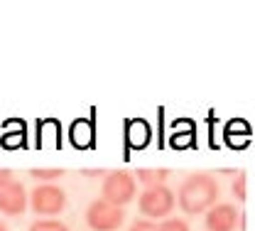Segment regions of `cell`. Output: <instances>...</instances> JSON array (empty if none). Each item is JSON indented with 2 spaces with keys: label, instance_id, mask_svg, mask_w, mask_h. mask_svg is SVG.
Instances as JSON below:
<instances>
[{
  "label": "cell",
  "instance_id": "3",
  "mask_svg": "<svg viewBox=\"0 0 255 231\" xmlns=\"http://www.w3.org/2000/svg\"><path fill=\"white\" fill-rule=\"evenodd\" d=\"M126 222V209L116 207L106 199H96L86 209V224L94 231H116Z\"/></svg>",
  "mask_w": 255,
  "mask_h": 231
},
{
  "label": "cell",
  "instance_id": "1",
  "mask_svg": "<svg viewBox=\"0 0 255 231\" xmlns=\"http://www.w3.org/2000/svg\"><path fill=\"white\" fill-rule=\"evenodd\" d=\"M177 202H179L182 212H187L191 217L204 214L219 202V182L206 172H194L182 182Z\"/></svg>",
  "mask_w": 255,
  "mask_h": 231
},
{
  "label": "cell",
  "instance_id": "8",
  "mask_svg": "<svg viewBox=\"0 0 255 231\" xmlns=\"http://www.w3.org/2000/svg\"><path fill=\"white\" fill-rule=\"evenodd\" d=\"M167 177H169V172H167V170H137V172H135V180H140V182L145 185V190H147V187L164 185V182H167Z\"/></svg>",
  "mask_w": 255,
  "mask_h": 231
},
{
  "label": "cell",
  "instance_id": "14",
  "mask_svg": "<svg viewBox=\"0 0 255 231\" xmlns=\"http://www.w3.org/2000/svg\"><path fill=\"white\" fill-rule=\"evenodd\" d=\"M10 182H15L12 172H10V170H2V167H0V190H2L5 185H10Z\"/></svg>",
  "mask_w": 255,
  "mask_h": 231
},
{
  "label": "cell",
  "instance_id": "2",
  "mask_svg": "<svg viewBox=\"0 0 255 231\" xmlns=\"http://www.w3.org/2000/svg\"><path fill=\"white\" fill-rule=\"evenodd\" d=\"M135 192H137V180L128 170H113L103 177L101 195L106 202H111L116 207H126L128 202H132Z\"/></svg>",
  "mask_w": 255,
  "mask_h": 231
},
{
  "label": "cell",
  "instance_id": "9",
  "mask_svg": "<svg viewBox=\"0 0 255 231\" xmlns=\"http://www.w3.org/2000/svg\"><path fill=\"white\" fill-rule=\"evenodd\" d=\"M30 175L34 177V180L44 182V185H52L54 180L62 177L64 170H59V167H34V170H30Z\"/></svg>",
  "mask_w": 255,
  "mask_h": 231
},
{
  "label": "cell",
  "instance_id": "12",
  "mask_svg": "<svg viewBox=\"0 0 255 231\" xmlns=\"http://www.w3.org/2000/svg\"><path fill=\"white\" fill-rule=\"evenodd\" d=\"M159 231H189V224L184 219H167L159 224Z\"/></svg>",
  "mask_w": 255,
  "mask_h": 231
},
{
  "label": "cell",
  "instance_id": "11",
  "mask_svg": "<svg viewBox=\"0 0 255 231\" xmlns=\"http://www.w3.org/2000/svg\"><path fill=\"white\" fill-rule=\"evenodd\" d=\"M246 182H248L246 172H238V175H236V180H233V185H231V190H233V197L238 199V202H246V195H248V190H246Z\"/></svg>",
  "mask_w": 255,
  "mask_h": 231
},
{
  "label": "cell",
  "instance_id": "6",
  "mask_svg": "<svg viewBox=\"0 0 255 231\" xmlns=\"http://www.w3.org/2000/svg\"><path fill=\"white\" fill-rule=\"evenodd\" d=\"M241 222V214L236 209V204H214L209 212H206V231H236Z\"/></svg>",
  "mask_w": 255,
  "mask_h": 231
},
{
  "label": "cell",
  "instance_id": "10",
  "mask_svg": "<svg viewBox=\"0 0 255 231\" xmlns=\"http://www.w3.org/2000/svg\"><path fill=\"white\" fill-rule=\"evenodd\" d=\"M30 231H69V227L64 222H54V219H42V222H34L30 227Z\"/></svg>",
  "mask_w": 255,
  "mask_h": 231
},
{
  "label": "cell",
  "instance_id": "15",
  "mask_svg": "<svg viewBox=\"0 0 255 231\" xmlns=\"http://www.w3.org/2000/svg\"><path fill=\"white\" fill-rule=\"evenodd\" d=\"M0 231H7V227H5V224H2V222H0Z\"/></svg>",
  "mask_w": 255,
  "mask_h": 231
},
{
  "label": "cell",
  "instance_id": "5",
  "mask_svg": "<svg viewBox=\"0 0 255 231\" xmlns=\"http://www.w3.org/2000/svg\"><path fill=\"white\" fill-rule=\"evenodd\" d=\"M27 199L32 212L39 217H57L66 207V192L59 185H37Z\"/></svg>",
  "mask_w": 255,
  "mask_h": 231
},
{
  "label": "cell",
  "instance_id": "4",
  "mask_svg": "<svg viewBox=\"0 0 255 231\" xmlns=\"http://www.w3.org/2000/svg\"><path fill=\"white\" fill-rule=\"evenodd\" d=\"M174 204H177V197L167 185L147 187L137 199V207H140L142 217H147V219H164L174 209Z\"/></svg>",
  "mask_w": 255,
  "mask_h": 231
},
{
  "label": "cell",
  "instance_id": "13",
  "mask_svg": "<svg viewBox=\"0 0 255 231\" xmlns=\"http://www.w3.org/2000/svg\"><path fill=\"white\" fill-rule=\"evenodd\" d=\"M130 231H159V224L150 222V219H137L130 224Z\"/></svg>",
  "mask_w": 255,
  "mask_h": 231
},
{
  "label": "cell",
  "instance_id": "7",
  "mask_svg": "<svg viewBox=\"0 0 255 231\" xmlns=\"http://www.w3.org/2000/svg\"><path fill=\"white\" fill-rule=\"evenodd\" d=\"M30 199H27V190L22 182H10L0 190V212L7 217H20L27 209Z\"/></svg>",
  "mask_w": 255,
  "mask_h": 231
}]
</instances>
